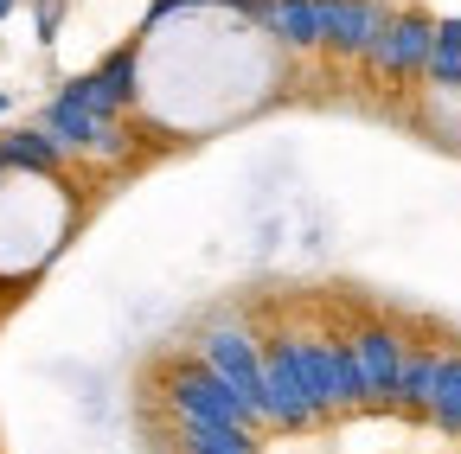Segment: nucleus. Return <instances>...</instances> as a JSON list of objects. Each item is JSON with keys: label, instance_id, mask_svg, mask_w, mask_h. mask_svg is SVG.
<instances>
[{"label": "nucleus", "instance_id": "nucleus-7", "mask_svg": "<svg viewBox=\"0 0 461 454\" xmlns=\"http://www.w3.org/2000/svg\"><path fill=\"white\" fill-rule=\"evenodd\" d=\"M353 359H359V390L366 404H391V384H397V359H403V333L372 320L353 333Z\"/></svg>", "mask_w": 461, "mask_h": 454}, {"label": "nucleus", "instance_id": "nucleus-17", "mask_svg": "<svg viewBox=\"0 0 461 454\" xmlns=\"http://www.w3.org/2000/svg\"><path fill=\"white\" fill-rule=\"evenodd\" d=\"M7 102H14V96H7V90H0V116H7Z\"/></svg>", "mask_w": 461, "mask_h": 454}, {"label": "nucleus", "instance_id": "nucleus-2", "mask_svg": "<svg viewBox=\"0 0 461 454\" xmlns=\"http://www.w3.org/2000/svg\"><path fill=\"white\" fill-rule=\"evenodd\" d=\"M39 129H45L58 147H65V154H90V160H122V154H129V122L90 109L71 84H58V96L45 102Z\"/></svg>", "mask_w": 461, "mask_h": 454}, {"label": "nucleus", "instance_id": "nucleus-18", "mask_svg": "<svg viewBox=\"0 0 461 454\" xmlns=\"http://www.w3.org/2000/svg\"><path fill=\"white\" fill-rule=\"evenodd\" d=\"M7 13H14V0H0V20H7Z\"/></svg>", "mask_w": 461, "mask_h": 454}, {"label": "nucleus", "instance_id": "nucleus-10", "mask_svg": "<svg viewBox=\"0 0 461 454\" xmlns=\"http://www.w3.org/2000/svg\"><path fill=\"white\" fill-rule=\"evenodd\" d=\"M436 365H442V352L436 346H411L403 339V359H397V384H391V404L403 410V416H429V396H436Z\"/></svg>", "mask_w": 461, "mask_h": 454}, {"label": "nucleus", "instance_id": "nucleus-12", "mask_svg": "<svg viewBox=\"0 0 461 454\" xmlns=\"http://www.w3.org/2000/svg\"><path fill=\"white\" fill-rule=\"evenodd\" d=\"M71 154L58 147L45 129H7L0 135V174H58Z\"/></svg>", "mask_w": 461, "mask_h": 454}, {"label": "nucleus", "instance_id": "nucleus-11", "mask_svg": "<svg viewBox=\"0 0 461 454\" xmlns=\"http://www.w3.org/2000/svg\"><path fill=\"white\" fill-rule=\"evenodd\" d=\"M263 32L288 51H314L327 39V13H321V0H269V20Z\"/></svg>", "mask_w": 461, "mask_h": 454}, {"label": "nucleus", "instance_id": "nucleus-15", "mask_svg": "<svg viewBox=\"0 0 461 454\" xmlns=\"http://www.w3.org/2000/svg\"><path fill=\"white\" fill-rule=\"evenodd\" d=\"M423 77L436 90H461V20H436V39H429V65Z\"/></svg>", "mask_w": 461, "mask_h": 454}, {"label": "nucleus", "instance_id": "nucleus-4", "mask_svg": "<svg viewBox=\"0 0 461 454\" xmlns=\"http://www.w3.org/2000/svg\"><path fill=\"white\" fill-rule=\"evenodd\" d=\"M199 359L244 396V404L257 410V423H263V346L244 333V326H205V339H199Z\"/></svg>", "mask_w": 461, "mask_h": 454}, {"label": "nucleus", "instance_id": "nucleus-3", "mask_svg": "<svg viewBox=\"0 0 461 454\" xmlns=\"http://www.w3.org/2000/svg\"><path fill=\"white\" fill-rule=\"evenodd\" d=\"M263 423H276V429L321 423L308 390H302V371H295V333H269L263 339Z\"/></svg>", "mask_w": 461, "mask_h": 454}, {"label": "nucleus", "instance_id": "nucleus-1", "mask_svg": "<svg viewBox=\"0 0 461 454\" xmlns=\"http://www.w3.org/2000/svg\"><path fill=\"white\" fill-rule=\"evenodd\" d=\"M160 390H167L173 423H238V429H257V410H250L205 359H173Z\"/></svg>", "mask_w": 461, "mask_h": 454}, {"label": "nucleus", "instance_id": "nucleus-8", "mask_svg": "<svg viewBox=\"0 0 461 454\" xmlns=\"http://www.w3.org/2000/svg\"><path fill=\"white\" fill-rule=\"evenodd\" d=\"M295 371H302V390H308L314 416L346 410V390H339V352H333V339H321V333H295Z\"/></svg>", "mask_w": 461, "mask_h": 454}, {"label": "nucleus", "instance_id": "nucleus-9", "mask_svg": "<svg viewBox=\"0 0 461 454\" xmlns=\"http://www.w3.org/2000/svg\"><path fill=\"white\" fill-rule=\"evenodd\" d=\"M71 90H77L90 109H103V116H129V102H135V45L109 51L90 77H71Z\"/></svg>", "mask_w": 461, "mask_h": 454}, {"label": "nucleus", "instance_id": "nucleus-19", "mask_svg": "<svg viewBox=\"0 0 461 454\" xmlns=\"http://www.w3.org/2000/svg\"><path fill=\"white\" fill-rule=\"evenodd\" d=\"M186 7H199V0H186Z\"/></svg>", "mask_w": 461, "mask_h": 454}, {"label": "nucleus", "instance_id": "nucleus-16", "mask_svg": "<svg viewBox=\"0 0 461 454\" xmlns=\"http://www.w3.org/2000/svg\"><path fill=\"white\" fill-rule=\"evenodd\" d=\"M58 26H65V0H39V45H51Z\"/></svg>", "mask_w": 461, "mask_h": 454}, {"label": "nucleus", "instance_id": "nucleus-13", "mask_svg": "<svg viewBox=\"0 0 461 454\" xmlns=\"http://www.w3.org/2000/svg\"><path fill=\"white\" fill-rule=\"evenodd\" d=\"M180 454H257V435L238 423H180Z\"/></svg>", "mask_w": 461, "mask_h": 454}, {"label": "nucleus", "instance_id": "nucleus-14", "mask_svg": "<svg viewBox=\"0 0 461 454\" xmlns=\"http://www.w3.org/2000/svg\"><path fill=\"white\" fill-rule=\"evenodd\" d=\"M429 423L442 435H461V352L448 346L436 365V396H429Z\"/></svg>", "mask_w": 461, "mask_h": 454}, {"label": "nucleus", "instance_id": "nucleus-6", "mask_svg": "<svg viewBox=\"0 0 461 454\" xmlns=\"http://www.w3.org/2000/svg\"><path fill=\"white\" fill-rule=\"evenodd\" d=\"M321 13H327L321 51H333V58H366V51L378 45V32L391 26V13L378 7V0H321Z\"/></svg>", "mask_w": 461, "mask_h": 454}, {"label": "nucleus", "instance_id": "nucleus-5", "mask_svg": "<svg viewBox=\"0 0 461 454\" xmlns=\"http://www.w3.org/2000/svg\"><path fill=\"white\" fill-rule=\"evenodd\" d=\"M429 39H436V20L429 13H391V26L378 32V45L366 51V71L372 77H391V84H403V77H423V65H429Z\"/></svg>", "mask_w": 461, "mask_h": 454}]
</instances>
